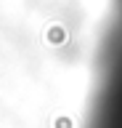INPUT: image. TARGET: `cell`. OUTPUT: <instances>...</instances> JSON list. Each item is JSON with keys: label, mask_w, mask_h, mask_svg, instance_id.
Here are the masks:
<instances>
[{"label": "cell", "mask_w": 122, "mask_h": 128, "mask_svg": "<svg viewBox=\"0 0 122 128\" xmlns=\"http://www.w3.org/2000/svg\"><path fill=\"white\" fill-rule=\"evenodd\" d=\"M109 27H120L122 30V0H114V11H112V24Z\"/></svg>", "instance_id": "cell-1"}]
</instances>
